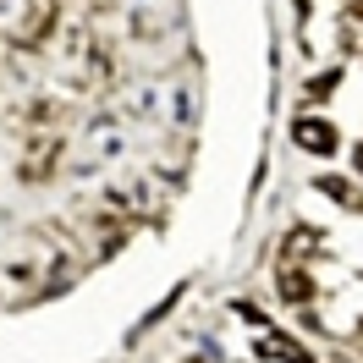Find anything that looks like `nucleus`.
<instances>
[{"mask_svg":"<svg viewBox=\"0 0 363 363\" xmlns=\"http://www.w3.org/2000/svg\"><path fill=\"white\" fill-rule=\"evenodd\" d=\"M297 138H303V149H319V155H325V149H336V133H330L325 121H303Z\"/></svg>","mask_w":363,"mask_h":363,"instance_id":"nucleus-1","label":"nucleus"},{"mask_svg":"<svg viewBox=\"0 0 363 363\" xmlns=\"http://www.w3.org/2000/svg\"><path fill=\"white\" fill-rule=\"evenodd\" d=\"M281 286H286V297H303V292H308V281H303V275H286Z\"/></svg>","mask_w":363,"mask_h":363,"instance_id":"nucleus-2","label":"nucleus"}]
</instances>
